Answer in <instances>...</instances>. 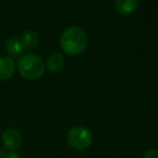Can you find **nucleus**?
<instances>
[{
	"instance_id": "6e6552de",
	"label": "nucleus",
	"mask_w": 158,
	"mask_h": 158,
	"mask_svg": "<svg viewBox=\"0 0 158 158\" xmlns=\"http://www.w3.org/2000/svg\"><path fill=\"white\" fill-rule=\"evenodd\" d=\"M21 43L23 46L24 50H31L35 48L39 43V35L35 30H27L25 32L21 37Z\"/></svg>"
},
{
	"instance_id": "20e7f679",
	"label": "nucleus",
	"mask_w": 158,
	"mask_h": 158,
	"mask_svg": "<svg viewBox=\"0 0 158 158\" xmlns=\"http://www.w3.org/2000/svg\"><path fill=\"white\" fill-rule=\"evenodd\" d=\"M2 143L4 144L8 150L14 151L21 146L22 144V135L19 130L14 128H8L2 132L1 135Z\"/></svg>"
},
{
	"instance_id": "f03ea898",
	"label": "nucleus",
	"mask_w": 158,
	"mask_h": 158,
	"mask_svg": "<svg viewBox=\"0 0 158 158\" xmlns=\"http://www.w3.org/2000/svg\"><path fill=\"white\" fill-rule=\"evenodd\" d=\"M19 72L24 78L35 80L44 74V62L40 55L32 52H27L21 55L17 62Z\"/></svg>"
},
{
	"instance_id": "9d476101",
	"label": "nucleus",
	"mask_w": 158,
	"mask_h": 158,
	"mask_svg": "<svg viewBox=\"0 0 158 158\" xmlns=\"http://www.w3.org/2000/svg\"><path fill=\"white\" fill-rule=\"evenodd\" d=\"M0 158H19V154L8 148H0Z\"/></svg>"
},
{
	"instance_id": "1a4fd4ad",
	"label": "nucleus",
	"mask_w": 158,
	"mask_h": 158,
	"mask_svg": "<svg viewBox=\"0 0 158 158\" xmlns=\"http://www.w3.org/2000/svg\"><path fill=\"white\" fill-rule=\"evenodd\" d=\"M6 51L11 56H19L24 52L21 40L17 37H11L6 41Z\"/></svg>"
},
{
	"instance_id": "0eeeda50",
	"label": "nucleus",
	"mask_w": 158,
	"mask_h": 158,
	"mask_svg": "<svg viewBox=\"0 0 158 158\" xmlns=\"http://www.w3.org/2000/svg\"><path fill=\"white\" fill-rule=\"evenodd\" d=\"M64 64V56L61 53L55 52L52 53L46 60V66L48 70L52 73H58L63 70Z\"/></svg>"
},
{
	"instance_id": "7ed1b4c3",
	"label": "nucleus",
	"mask_w": 158,
	"mask_h": 158,
	"mask_svg": "<svg viewBox=\"0 0 158 158\" xmlns=\"http://www.w3.org/2000/svg\"><path fill=\"white\" fill-rule=\"evenodd\" d=\"M67 141L71 147L83 151L89 147L93 142V134L87 128L83 126H77L71 128L67 134Z\"/></svg>"
},
{
	"instance_id": "9b49d317",
	"label": "nucleus",
	"mask_w": 158,
	"mask_h": 158,
	"mask_svg": "<svg viewBox=\"0 0 158 158\" xmlns=\"http://www.w3.org/2000/svg\"><path fill=\"white\" fill-rule=\"evenodd\" d=\"M143 158H158V150H148L145 152Z\"/></svg>"
},
{
	"instance_id": "f257e3e1",
	"label": "nucleus",
	"mask_w": 158,
	"mask_h": 158,
	"mask_svg": "<svg viewBox=\"0 0 158 158\" xmlns=\"http://www.w3.org/2000/svg\"><path fill=\"white\" fill-rule=\"evenodd\" d=\"M88 37L86 32L80 26H70L64 30L60 37V46L69 55H79L86 49Z\"/></svg>"
},
{
	"instance_id": "423d86ee",
	"label": "nucleus",
	"mask_w": 158,
	"mask_h": 158,
	"mask_svg": "<svg viewBox=\"0 0 158 158\" xmlns=\"http://www.w3.org/2000/svg\"><path fill=\"white\" fill-rule=\"evenodd\" d=\"M138 4H139L138 0H117V1H115L114 8L119 14L128 15L135 12Z\"/></svg>"
},
{
	"instance_id": "39448f33",
	"label": "nucleus",
	"mask_w": 158,
	"mask_h": 158,
	"mask_svg": "<svg viewBox=\"0 0 158 158\" xmlns=\"http://www.w3.org/2000/svg\"><path fill=\"white\" fill-rule=\"evenodd\" d=\"M15 73V63L8 55L0 56V80L10 79Z\"/></svg>"
}]
</instances>
